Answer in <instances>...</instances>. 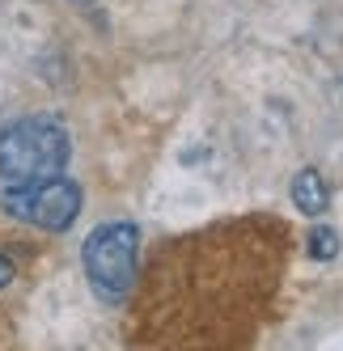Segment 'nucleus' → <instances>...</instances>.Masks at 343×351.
<instances>
[{
	"label": "nucleus",
	"mask_w": 343,
	"mask_h": 351,
	"mask_svg": "<svg viewBox=\"0 0 343 351\" xmlns=\"http://www.w3.org/2000/svg\"><path fill=\"white\" fill-rule=\"evenodd\" d=\"M72 157L68 132L47 114L17 119L0 132V178L5 182H38L64 173Z\"/></svg>",
	"instance_id": "nucleus-1"
},
{
	"label": "nucleus",
	"mask_w": 343,
	"mask_h": 351,
	"mask_svg": "<svg viewBox=\"0 0 343 351\" xmlns=\"http://www.w3.org/2000/svg\"><path fill=\"white\" fill-rule=\"evenodd\" d=\"M136 254H140V233L128 220H110L93 229L85 241V275L97 288L102 300H123L136 284Z\"/></svg>",
	"instance_id": "nucleus-2"
},
{
	"label": "nucleus",
	"mask_w": 343,
	"mask_h": 351,
	"mask_svg": "<svg viewBox=\"0 0 343 351\" xmlns=\"http://www.w3.org/2000/svg\"><path fill=\"white\" fill-rule=\"evenodd\" d=\"M5 212L34 224V229L64 233L81 216V186L68 182L64 173L38 178V182H9L5 186Z\"/></svg>",
	"instance_id": "nucleus-3"
},
{
	"label": "nucleus",
	"mask_w": 343,
	"mask_h": 351,
	"mask_svg": "<svg viewBox=\"0 0 343 351\" xmlns=\"http://www.w3.org/2000/svg\"><path fill=\"white\" fill-rule=\"evenodd\" d=\"M292 204H297L305 216L327 212L331 191H327V178H322V173H318V169H301L297 178H292Z\"/></svg>",
	"instance_id": "nucleus-4"
},
{
	"label": "nucleus",
	"mask_w": 343,
	"mask_h": 351,
	"mask_svg": "<svg viewBox=\"0 0 343 351\" xmlns=\"http://www.w3.org/2000/svg\"><path fill=\"white\" fill-rule=\"evenodd\" d=\"M309 254H314V258H322V263H331V258L339 254V233L327 229V224H318V229L309 233Z\"/></svg>",
	"instance_id": "nucleus-5"
},
{
	"label": "nucleus",
	"mask_w": 343,
	"mask_h": 351,
	"mask_svg": "<svg viewBox=\"0 0 343 351\" xmlns=\"http://www.w3.org/2000/svg\"><path fill=\"white\" fill-rule=\"evenodd\" d=\"M9 280H13V263L0 258V288H9Z\"/></svg>",
	"instance_id": "nucleus-6"
}]
</instances>
